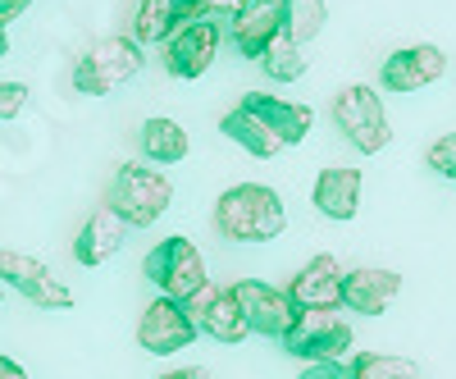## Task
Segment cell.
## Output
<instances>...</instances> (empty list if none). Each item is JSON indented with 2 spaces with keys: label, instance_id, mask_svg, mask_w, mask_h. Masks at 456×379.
Listing matches in <instances>:
<instances>
[{
  "label": "cell",
  "instance_id": "1",
  "mask_svg": "<svg viewBox=\"0 0 456 379\" xmlns=\"http://www.w3.org/2000/svg\"><path fill=\"white\" fill-rule=\"evenodd\" d=\"M288 229L283 197L265 183H233L215 202V234L228 243H270Z\"/></svg>",
  "mask_w": 456,
  "mask_h": 379
},
{
  "label": "cell",
  "instance_id": "2",
  "mask_svg": "<svg viewBox=\"0 0 456 379\" xmlns=\"http://www.w3.org/2000/svg\"><path fill=\"white\" fill-rule=\"evenodd\" d=\"M174 202V183L160 169H146V165H119L105 187V206L119 215L128 229H146L156 224Z\"/></svg>",
  "mask_w": 456,
  "mask_h": 379
},
{
  "label": "cell",
  "instance_id": "3",
  "mask_svg": "<svg viewBox=\"0 0 456 379\" xmlns=\"http://www.w3.org/2000/svg\"><path fill=\"white\" fill-rule=\"evenodd\" d=\"M142 64H146V55L133 37H101L73 64V87L83 96H110L124 83H133L142 73Z\"/></svg>",
  "mask_w": 456,
  "mask_h": 379
},
{
  "label": "cell",
  "instance_id": "4",
  "mask_svg": "<svg viewBox=\"0 0 456 379\" xmlns=\"http://www.w3.org/2000/svg\"><path fill=\"white\" fill-rule=\"evenodd\" d=\"M142 275L160 288V297L169 301H187L192 292H201L210 284L206 275V256L197 251L192 238H165L160 247H151L142 260Z\"/></svg>",
  "mask_w": 456,
  "mask_h": 379
},
{
  "label": "cell",
  "instance_id": "5",
  "mask_svg": "<svg viewBox=\"0 0 456 379\" xmlns=\"http://www.w3.org/2000/svg\"><path fill=\"white\" fill-rule=\"evenodd\" d=\"M333 124L342 128V137H347L361 156H379V151L393 142L388 110L379 101V92L365 87V83H352L333 96Z\"/></svg>",
  "mask_w": 456,
  "mask_h": 379
},
{
  "label": "cell",
  "instance_id": "6",
  "mask_svg": "<svg viewBox=\"0 0 456 379\" xmlns=\"http://www.w3.org/2000/svg\"><path fill=\"white\" fill-rule=\"evenodd\" d=\"M352 343H356V334L338 307L333 311H297L292 329L283 334V348L306 366L311 361H342L352 352Z\"/></svg>",
  "mask_w": 456,
  "mask_h": 379
},
{
  "label": "cell",
  "instance_id": "7",
  "mask_svg": "<svg viewBox=\"0 0 456 379\" xmlns=\"http://www.w3.org/2000/svg\"><path fill=\"white\" fill-rule=\"evenodd\" d=\"M0 284H10L19 297H28L42 311H73V288L55 279L51 265H42L28 251H10L0 247Z\"/></svg>",
  "mask_w": 456,
  "mask_h": 379
},
{
  "label": "cell",
  "instance_id": "8",
  "mask_svg": "<svg viewBox=\"0 0 456 379\" xmlns=\"http://www.w3.org/2000/svg\"><path fill=\"white\" fill-rule=\"evenodd\" d=\"M228 297L238 301V311L247 320L251 334L260 338H283L297 320V307H292V297L274 284H260V279H238L233 288H228Z\"/></svg>",
  "mask_w": 456,
  "mask_h": 379
},
{
  "label": "cell",
  "instance_id": "9",
  "mask_svg": "<svg viewBox=\"0 0 456 379\" xmlns=\"http://www.w3.org/2000/svg\"><path fill=\"white\" fill-rule=\"evenodd\" d=\"M219 55V23L215 19H187L169 42H165V69L174 78L192 83L215 64Z\"/></svg>",
  "mask_w": 456,
  "mask_h": 379
},
{
  "label": "cell",
  "instance_id": "10",
  "mask_svg": "<svg viewBox=\"0 0 456 379\" xmlns=\"http://www.w3.org/2000/svg\"><path fill=\"white\" fill-rule=\"evenodd\" d=\"M192 338H197V325L187 320L183 301H169V297H156V301L142 311V320H137V343H142L151 357L183 352V348H192Z\"/></svg>",
  "mask_w": 456,
  "mask_h": 379
},
{
  "label": "cell",
  "instance_id": "11",
  "mask_svg": "<svg viewBox=\"0 0 456 379\" xmlns=\"http://www.w3.org/2000/svg\"><path fill=\"white\" fill-rule=\"evenodd\" d=\"M283 292L292 297L297 311H333V307H342V265H338V256H329V251L311 256L306 265H301V275H292V284Z\"/></svg>",
  "mask_w": 456,
  "mask_h": 379
},
{
  "label": "cell",
  "instance_id": "12",
  "mask_svg": "<svg viewBox=\"0 0 456 379\" xmlns=\"http://www.w3.org/2000/svg\"><path fill=\"white\" fill-rule=\"evenodd\" d=\"M183 311H187V320H192L201 334H210L215 343H242V338L251 334L247 320H242V311H238V301L228 297L224 288H215V284H206L201 292L187 297Z\"/></svg>",
  "mask_w": 456,
  "mask_h": 379
},
{
  "label": "cell",
  "instance_id": "13",
  "mask_svg": "<svg viewBox=\"0 0 456 379\" xmlns=\"http://www.w3.org/2000/svg\"><path fill=\"white\" fill-rule=\"evenodd\" d=\"M447 73V55L434 46V42H420V46H402L384 60V87L388 92H420V87H434Z\"/></svg>",
  "mask_w": 456,
  "mask_h": 379
},
{
  "label": "cell",
  "instance_id": "14",
  "mask_svg": "<svg viewBox=\"0 0 456 379\" xmlns=\"http://www.w3.org/2000/svg\"><path fill=\"white\" fill-rule=\"evenodd\" d=\"M279 32H283V0H242L233 10V42L247 60H260Z\"/></svg>",
  "mask_w": 456,
  "mask_h": 379
},
{
  "label": "cell",
  "instance_id": "15",
  "mask_svg": "<svg viewBox=\"0 0 456 379\" xmlns=\"http://www.w3.org/2000/svg\"><path fill=\"white\" fill-rule=\"evenodd\" d=\"M397 292H402L397 270H374V265H365V270L342 275V307L361 311V316H384L397 301Z\"/></svg>",
  "mask_w": 456,
  "mask_h": 379
},
{
  "label": "cell",
  "instance_id": "16",
  "mask_svg": "<svg viewBox=\"0 0 456 379\" xmlns=\"http://www.w3.org/2000/svg\"><path fill=\"white\" fill-rule=\"evenodd\" d=\"M124 238H128V224L114 215L110 206H96V210L83 219L78 238H73V260L87 265V270H96V265H105L114 251L124 247Z\"/></svg>",
  "mask_w": 456,
  "mask_h": 379
},
{
  "label": "cell",
  "instance_id": "17",
  "mask_svg": "<svg viewBox=\"0 0 456 379\" xmlns=\"http://www.w3.org/2000/svg\"><path fill=\"white\" fill-rule=\"evenodd\" d=\"M242 110H251V115L270 128L283 146H297V142H306V133L315 128V115H311V105H297V101H279L270 92H251L242 101Z\"/></svg>",
  "mask_w": 456,
  "mask_h": 379
},
{
  "label": "cell",
  "instance_id": "18",
  "mask_svg": "<svg viewBox=\"0 0 456 379\" xmlns=\"http://www.w3.org/2000/svg\"><path fill=\"white\" fill-rule=\"evenodd\" d=\"M315 210L324 219L347 224L361 210V169L356 165H333L315 178Z\"/></svg>",
  "mask_w": 456,
  "mask_h": 379
},
{
  "label": "cell",
  "instance_id": "19",
  "mask_svg": "<svg viewBox=\"0 0 456 379\" xmlns=\"http://www.w3.org/2000/svg\"><path fill=\"white\" fill-rule=\"evenodd\" d=\"M192 19L187 0H142L137 10V23H133V42H169V37Z\"/></svg>",
  "mask_w": 456,
  "mask_h": 379
},
{
  "label": "cell",
  "instance_id": "20",
  "mask_svg": "<svg viewBox=\"0 0 456 379\" xmlns=\"http://www.w3.org/2000/svg\"><path fill=\"white\" fill-rule=\"evenodd\" d=\"M219 133L228 137V142H238L242 151H251V156L256 161H274L279 156V151H283V142L270 133V128H265L256 115H251V110H228V115L219 119Z\"/></svg>",
  "mask_w": 456,
  "mask_h": 379
},
{
  "label": "cell",
  "instance_id": "21",
  "mask_svg": "<svg viewBox=\"0 0 456 379\" xmlns=\"http://www.w3.org/2000/svg\"><path fill=\"white\" fill-rule=\"evenodd\" d=\"M142 151H146V161H156V165H178V161H187L192 142H187V128L183 124L156 115V119L142 124Z\"/></svg>",
  "mask_w": 456,
  "mask_h": 379
},
{
  "label": "cell",
  "instance_id": "22",
  "mask_svg": "<svg viewBox=\"0 0 456 379\" xmlns=\"http://www.w3.org/2000/svg\"><path fill=\"white\" fill-rule=\"evenodd\" d=\"M301 51H306V46H297L288 32H279L274 42L265 46V55H260L256 64H260L265 73H270L274 83H297L301 73H306V64H311V55H301Z\"/></svg>",
  "mask_w": 456,
  "mask_h": 379
},
{
  "label": "cell",
  "instance_id": "23",
  "mask_svg": "<svg viewBox=\"0 0 456 379\" xmlns=\"http://www.w3.org/2000/svg\"><path fill=\"white\" fill-rule=\"evenodd\" d=\"M324 19H329L324 0H283V32L297 46H311L324 32Z\"/></svg>",
  "mask_w": 456,
  "mask_h": 379
},
{
  "label": "cell",
  "instance_id": "24",
  "mask_svg": "<svg viewBox=\"0 0 456 379\" xmlns=\"http://www.w3.org/2000/svg\"><path fill=\"white\" fill-rule=\"evenodd\" d=\"M352 379H425L420 366L406 357H384V352H361L352 357Z\"/></svg>",
  "mask_w": 456,
  "mask_h": 379
},
{
  "label": "cell",
  "instance_id": "25",
  "mask_svg": "<svg viewBox=\"0 0 456 379\" xmlns=\"http://www.w3.org/2000/svg\"><path fill=\"white\" fill-rule=\"evenodd\" d=\"M425 165H429L434 174H443V178H456V133H447V137H438V142L429 146Z\"/></svg>",
  "mask_w": 456,
  "mask_h": 379
},
{
  "label": "cell",
  "instance_id": "26",
  "mask_svg": "<svg viewBox=\"0 0 456 379\" xmlns=\"http://www.w3.org/2000/svg\"><path fill=\"white\" fill-rule=\"evenodd\" d=\"M28 105V87L23 83H0V119H14Z\"/></svg>",
  "mask_w": 456,
  "mask_h": 379
},
{
  "label": "cell",
  "instance_id": "27",
  "mask_svg": "<svg viewBox=\"0 0 456 379\" xmlns=\"http://www.w3.org/2000/svg\"><path fill=\"white\" fill-rule=\"evenodd\" d=\"M301 379H352V366H342V361H311L306 370H301Z\"/></svg>",
  "mask_w": 456,
  "mask_h": 379
},
{
  "label": "cell",
  "instance_id": "28",
  "mask_svg": "<svg viewBox=\"0 0 456 379\" xmlns=\"http://www.w3.org/2000/svg\"><path fill=\"white\" fill-rule=\"evenodd\" d=\"M242 5V0H187V10H192V19H210V14H233Z\"/></svg>",
  "mask_w": 456,
  "mask_h": 379
},
{
  "label": "cell",
  "instance_id": "29",
  "mask_svg": "<svg viewBox=\"0 0 456 379\" xmlns=\"http://www.w3.org/2000/svg\"><path fill=\"white\" fill-rule=\"evenodd\" d=\"M160 379H210L206 366H183V370H165Z\"/></svg>",
  "mask_w": 456,
  "mask_h": 379
},
{
  "label": "cell",
  "instance_id": "30",
  "mask_svg": "<svg viewBox=\"0 0 456 379\" xmlns=\"http://www.w3.org/2000/svg\"><path fill=\"white\" fill-rule=\"evenodd\" d=\"M32 5V0H0V23H10V19H19L23 10Z\"/></svg>",
  "mask_w": 456,
  "mask_h": 379
},
{
  "label": "cell",
  "instance_id": "31",
  "mask_svg": "<svg viewBox=\"0 0 456 379\" xmlns=\"http://www.w3.org/2000/svg\"><path fill=\"white\" fill-rule=\"evenodd\" d=\"M0 379H28V370L19 361H10V357H0Z\"/></svg>",
  "mask_w": 456,
  "mask_h": 379
},
{
  "label": "cell",
  "instance_id": "32",
  "mask_svg": "<svg viewBox=\"0 0 456 379\" xmlns=\"http://www.w3.org/2000/svg\"><path fill=\"white\" fill-rule=\"evenodd\" d=\"M10 55V37H5V23H0V60Z\"/></svg>",
  "mask_w": 456,
  "mask_h": 379
}]
</instances>
